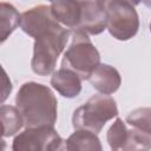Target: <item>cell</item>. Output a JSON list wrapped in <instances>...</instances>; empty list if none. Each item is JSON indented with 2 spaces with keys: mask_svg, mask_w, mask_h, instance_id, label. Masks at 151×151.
<instances>
[{
  "mask_svg": "<svg viewBox=\"0 0 151 151\" xmlns=\"http://www.w3.org/2000/svg\"><path fill=\"white\" fill-rule=\"evenodd\" d=\"M15 107L26 129L54 126L57 122L58 101L46 85L35 81L22 84L15 96Z\"/></svg>",
  "mask_w": 151,
  "mask_h": 151,
  "instance_id": "cell-1",
  "label": "cell"
},
{
  "mask_svg": "<svg viewBox=\"0 0 151 151\" xmlns=\"http://www.w3.org/2000/svg\"><path fill=\"white\" fill-rule=\"evenodd\" d=\"M71 31L64 28L57 20L34 35L32 71L38 76H48L54 72L58 57L64 51Z\"/></svg>",
  "mask_w": 151,
  "mask_h": 151,
  "instance_id": "cell-2",
  "label": "cell"
},
{
  "mask_svg": "<svg viewBox=\"0 0 151 151\" xmlns=\"http://www.w3.org/2000/svg\"><path fill=\"white\" fill-rule=\"evenodd\" d=\"M118 116L116 100L106 94H94L84 105L74 110L72 125L74 130H85L98 134L106 122Z\"/></svg>",
  "mask_w": 151,
  "mask_h": 151,
  "instance_id": "cell-3",
  "label": "cell"
},
{
  "mask_svg": "<svg viewBox=\"0 0 151 151\" xmlns=\"http://www.w3.org/2000/svg\"><path fill=\"white\" fill-rule=\"evenodd\" d=\"M72 41L64 53L61 68L76 72L81 80H87L91 73L100 65V53L88 35L81 31H71Z\"/></svg>",
  "mask_w": 151,
  "mask_h": 151,
  "instance_id": "cell-4",
  "label": "cell"
},
{
  "mask_svg": "<svg viewBox=\"0 0 151 151\" xmlns=\"http://www.w3.org/2000/svg\"><path fill=\"white\" fill-rule=\"evenodd\" d=\"M106 28L110 34L120 41L133 38L139 28L138 13L132 2L126 0L105 1Z\"/></svg>",
  "mask_w": 151,
  "mask_h": 151,
  "instance_id": "cell-5",
  "label": "cell"
},
{
  "mask_svg": "<svg viewBox=\"0 0 151 151\" xmlns=\"http://www.w3.org/2000/svg\"><path fill=\"white\" fill-rule=\"evenodd\" d=\"M59 137L53 126L25 129L17 134L12 143V151H46L50 143Z\"/></svg>",
  "mask_w": 151,
  "mask_h": 151,
  "instance_id": "cell-6",
  "label": "cell"
},
{
  "mask_svg": "<svg viewBox=\"0 0 151 151\" xmlns=\"http://www.w3.org/2000/svg\"><path fill=\"white\" fill-rule=\"evenodd\" d=\"M106 28V6L105 1H80V20L78 31L87 35H96Z\"/></svg>",
  "mask_w": 151,
  "mask_h": 151,
  "instance_id": "cell-7",
  "label": "cell"
},
{
  "mask_svg": "<svg viewBox=\"0 0 151 151\" xmlns=\"http://www.w3.org/2000/svg\"><path fill=\"white\" fill-rule=\"evenodd\" d=\"M87 80L98 92L106 96L114 93L122 84L119 72L107 64H100L91 73Z\"/></svg>",
  "mask_w": 151,
  "mask_h": 151,
  "instance_id": "cell-8",
  "label": "cell"
},
{
  "mask_svg": "<svg viewBox=\"0 0 151 151\" xmlns=\"http://www.w3.org/2000/svg\"><path fill=\"white\" fill-rule=\"evenodd\" d=\"M52 87L65 98H74L81 92V78L73 71L59 68L52 73Z\"/></svg>",
  "mask_w": 151,
  "mask_h": 151,
  "instance_id": "cell-9",
  "label": "cell"
},
{
  "mask_svg": "<svg viewBox=\"0 0 151 151\" xmlns=\"http://www.w3.org/2000/svg\"><path fill=\"white\" fill-rule=\"evenodd\" d=\"M50 7L52 15L59 24H63L71 31L78 28L80 20V1H53Z\"/></svg>",
  "mask_w": 151,
  "mask_h": 151,
  "instance_id": "cell-10",
  "label": "cell"
},
{
  "mask_svg": "<svg viewBox=\"0 0 151 151\" xmlns=\"http://www.w3.org/2000/svg\"><path fill=\"white\" fill-rule=\"evenodd\" d=\"M71 151H103L98 136L85 130H76L67 138Z\"/></svg>",
  "mask_w": 151,
  "mask_h": 151,
  "instance_id": "cell-11",
  "label": "cell"
},
{
  "mask_svg": "<svg viewBox=\"0 0 151 151\" xmlns=\"http://www.w3.org/2000/svg\"><path fill=\"white\" fill-rule=\"evenodd\" d=\"M21 25V14L17 8L7 2H0V28L1 42H4Z\"/></svg>",
  "mask_w": 151,
  "mask_h": 151,
  "instance_id": "cell-12",
  "label": "cell"
},
{
  "mask_svg": "<svg viewBox=\"0 0 151 151\" xmlns=\"http://www.w3.org/2000/svg\"><path fill=\"white\" fill-rule=\"evenodd\" d=\"M0 117L2 123V137L14 136L24 126L21 114L15 106L1 105Z\"/></svg>",
  "mask_w": 151,
  "mask_h": 151,
  "instance_id": "cell-13",
  "label": "cell"
},
{
  "mask_svg": "<svg viewBox=\"0 0 151 151\" xmlns=\"http://www.w3.org/2000/svg\"><path fill=\"white\" fill-rule=\"evenodd\" d=\"M122 151H150L151 137L139 130H127V136Z\"/></svg>",
  "mask_w": 151,
  "mask_h": 151,
  "instance_id": "cell-14",
  "label": "cell"
},
{
  "mask_svg": "<svg viewBox=\"0 0 151 151\" xmlns=\"http://www.w3.org/2000/svg\"><path fill=\"white\" fill-rule=\"evenodd\" d=\"M126 123L151 137V107H138L126 117Z\"/></svg>",
  "mask_w": 151,
  "mask_h": 151,
  "instance_id": "cell-15",
  "label": "cell"
},
{
  "mask_svg": "<svg viewBox=\"0 0 151 151\" xmlns=\"http://www.w3.org/2000/svg\"><path fill=\"white\" fill-rule=\"evenodd\" d=\"M126 136H127V129L123 122V119L117 118L114 120V123L110 126V129L107 130V143L111 147L112 151H117L119 149H122V146L124 145L125 140H126Z\"/></svg>",
  "mask_w": 151,
  "mask_h": 151,
  "instance_id": "cell-16",
  "label": "cell"
},
{
  "mask_svg": "<svg viewBox=\"0 0 151 151\" xmlns=\"http://www.w3.org/2000/svg\"><path fill=\"white\" fill-rule=\"evenodd\" d=\"M46 151H71V146L67 139H63L59 136L50 143Z\"/></svg>",
  "mask_w": 151,
  "mask_h": 151,
  "instance_id": "cell-17",
  "label": "cell"
},
{
  "mask_svg": "<svg viewBox=\"0 0 151 151\" xmlns=\"http://www.w3.org/2000/svg\"><path fill=\"white\" fill-rule=\"evenodd\" d=\"M150 32H151V24H150Z\"/></svg>",
  "mask_w": 151,
  "mask_h": 151,
  "instance_id": "cell-18",
  "label": "cell"
}]
</instances>
